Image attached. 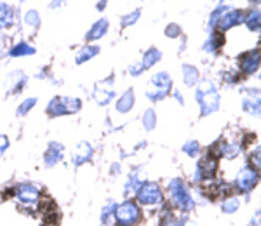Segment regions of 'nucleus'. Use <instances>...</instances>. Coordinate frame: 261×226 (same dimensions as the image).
<instances>
[{
    "label": "nucleus",
    "instance_id": "4468645a",
    "mask_svg": "<svg viewBox=\"0 0 261 226\" xmlns=\"http://www.w3.org/2000/svg\"><path fill=\"white\" fill-rule=\"evenodd\" d=\"M32 52H33V49L24 44H21L16 49H12V56H23V54H32Z\"/></svg>",
    "mask_w": 261,
    "mask_h": 226
},
{
    "label": "nucleus",
    "instance_id": "a211bd4d",
    "mask_svg": "<svg viewBox=\"0 0 261 226\" xmlns=\"http://www.w3.org/2000/svg\"><path fill=\"white\" fill-rule=\"evenodd\" d=\"M33 104H35V99H27V101H24V104H23V106L19 108V111H21V113H27V110H28V108H30V106H33Z\"/></svg>",
    "mask_w": 261,
    "mask_h": 226
},
{
    "label": "nucleus",
    "instance_id": "f8f14e48",
    "mask_svg": "<svg viewBox=\"0 0 261 226\" xmlns=\"http://www.w3.org/2000/svg\"><path fill=\"white\" fill-rule=\"evenodd\" d=\"M159 51H148L146 52V56H145V63H141V66H143V70L145 68H148V66H151L155 63V60H159Z\"/></svg>",
    "mask_w": 261,
    "mask_h": 226
},
{
    "label": "nucleus",
    "instance_id": "ddd939ff",
    "mask_svg": "<svg viewBox=\"0 0 261 226\" xmlns=\"http://www.w3.org/2000/svg\"><path fill=\"white\" fill-rule=\"evenodd\" d=\"M130 106H133V93H127L124 98L120 99V103H119V106H117V108H119L120 111H127Z\"/></svg>",
    "mask_w": 261,
    "mask_h": 226
},
{
    "label": "nucleus",
    "instance_id": "2eb2a0df",
    "mask_svg": "<svg viewBox=\"0 0 261 226\" xmlns=\"http://www.w3.org/2000/svg\"><path fill=\"white\" fill-rule=\"evenodd\" d=\"M96 52H98V49H96V47L86 49V51H84V52L81 54V56H79V63H82L84 60H86V58H87V60H89V58H92V56H94Z\"/></svg>",
    "mask_w": 261,
    "mask_h": 226
},
{
    "label": "nucleus",
    "instance_id": "dca6fc26",
    "mask_svg": "<svg viewBox=\"0 0 261 226\" xmlns=\"http://www.w3.org/2000/svg\"><path fill=\"white\" fill-rule=\"evenodd\" d=\"M185 152H187L188 155H195L197 152H199V145H197V143H188L187 146H185Z\"/></svg>",
    "mask_w": 261,
    "mask_h": 226
},
{
    "label": "nucleus",
    "instance_id": "39448f33",
    "mask_svg": "<svg viewBox=\"0 0 261 226\" xmlns=\"http://www.w3.org/2000/svg\"><path fill=\"white\" fill-rule=\"evenodd\" d=\"M138 199H140L143 204L161 202V200H162L161 188H159L157 185H145L140 191H138Z\"/></svg>",
    "mask_w": 261,
    "mask_h": 226
},
{
    "label": "nucleus",
    "instance_id": "f3484780",
    "mask_svg": "<svg viewBox=\"0 0 261 226\" xmlns=\"http://www.w3.org/2000/svg\"><path fill=\"white\" fill-rule=\"evenodd\" d=\"M237 207H239V202H237L235 199H230V202H228V204H225V211H226V212H233Z\"/></svg>",
    "mask_w": 261,
    "mask_h": 226
},
{
    "label": "nucleus",
    "instance_id": "423d86ee",
    "mask_svg": "<svg viewBox=\"0 0 261 226\" xmlns=\"http://www.w3.org/2000/svg\"><path fill=\"white\" fill-rule=\"evenodd\" d=\"M256 181H258V174H256V171L246 169V171H242V173L239 174L237 186H239V190L247 191V190H251V188L256 185Z\"/></svg>",
    "mask_w": 261,
    "mask_h": 226
},
{
    "label": "nucleus",
    "instance_id": "1a4fd4ad",
    "mask_svg": "<svg viewBox=\"0 0 261 226\" xmlns=\"http://www.w3.org/2000/svg\"><path fill=\"white\" fill-rule=\"evenodd\" d=\"M239 21H242V14H241V12H237V11H228V12H226V14L220 19V26H221V30H225V28H230L231 24L239 23Z\"/></svg>",
    "mask_w": 261,
    "mask_h": 226
},
{
    "label": "nucleus",
    "instance_id": "9d476101",
    "mask_svg": "<svg viewBox=\"0 0 261 226\" xmlns=\"http://www.w3.org/2000/svg\"><path fill=\"white\" fill-rule=\"evenodd\" d=\"M107 26H108L107 21H99V23H96L94 28H92L91 33H89V39H98V37L105 35V32H107Z\"/></svg>",
    "mask_w": 261,
    "mask_h": 226
},
{
    "label": "nucleus",
    "instance_id": "0eeeda50",
    "mask_svg": "<svg viewBox=\"0 0 261 226\" xmlns=\"http://www.w3.org/2000/svg\"><path fill=\"white\" fill-rule=\"evenodd\" d=\"M16 193H18V199L21 200V202H24V204L35 202L37 196H39V191H37V188L35 186H30V185L19 186L18 190H16Z\"/></svg>",
    "mask_w": 261,
    "mask_h": 226
},
{
    "label": "nucleus",
    "instance_id": "9b49d317",
    "mask_svg": "<svg viewBox=\"0 0 261 226\" xmlns=\"http://www.w3.org/2000/svg\"><path fill=\"white\" fill-rule=\"evenodd\" d=\"M9 18H11V9L7 6H4V4H0V28L9 23Z\"/></svg>",
    "mask_w": 261,
    "mask_h": 226
},
{
    "label": "nucleus",
    "instance_id": "6e6552de",
    "mask_svg": "<svg viewBox=\"0 0 261 226\" xmlns=\"http://www.w3.org/2000/svg\"><path fill=\"white\" fill-rule=\"evenodd\" d=\"M241 68L244 73H252L256 72L258 68V52H249L247 56L242 58V63H241Z\"/></svg>",
    "mask_w": 261,
    "mask_h": 226
},
{
    "label": "nucleus",
    "instance_id": "20e7f679",
    "mask_svg": "<svg viewBox=\"0 0 261 226\" xmlns=\"http://www.w3.org/2000/svg\"><path fill=\"white\" fill-rule=\"evenodd\" d=\"M213 89H211V86H209V89H200L199 93H197V98H199L202 108H204V113H209L218 108V94L214 93Z\"/></svg>",
    "mask_w": 261,
    "mask_h": 226
},
{
    "label": "nucleus",
    "instance_id": "f257e3e1",
    "mask_svg": "<svg viewBox=\"0 0 261 226\" xmlns=\"http://www.w3.org/2000/svg\"><path fill=\"white\" fill-rule=\"evenodd\" d=\"M115 216L119 219V223H122L124 226H130L140 219V209H138L134 202H124L115 211Z\"/></svg>",
    "mask_w": 261,
    "mask_h": 226
},
{
    "label": "nucleus",
    "instance_id": "7ed1b4c3",
    "mask_svg": "<svg viewBox=\"0 0 261 226\" xmlns=\"http://www.w3.org/2000/svg\"><path fill=\"white\" fill-rule=\"evenodd\" d=\"M171 193H172V199L176 200V204L181 207V209H190L192 207V202H190V196H188L187 190L185 186L181 185L179 179L171 183Z\"/></svg>",
    "mask_w": 261,
    "mask_h": 226
},
{
    "label": "nucleus",
    "instance_id": "f03ea898",
    "mask_svg": "<svg viewBox=\"0 0 261 226\" xmlns=\"http://www.w3.org/2000/svg\"><path fill=\"white\" fill-rule=\"evenodd\" d=\"M169 87H171V80H169V77H167L166 73H161V75H157V77H153V80H151L150 83V89H148V93L150 91H157L151 98L153 99H161L164 98L167 93H169Z\"/></svg>",
    "mask_w": 261,
    "mask_h": 226
}]
</instances>
